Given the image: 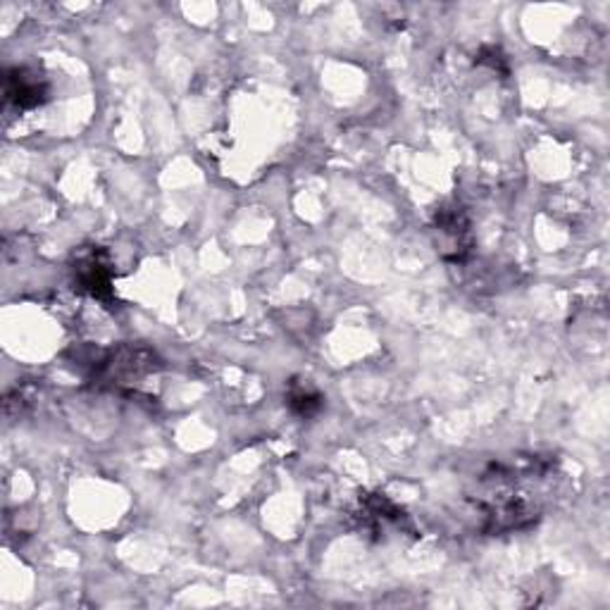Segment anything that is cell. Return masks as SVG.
I'll use <instances>...</instances> for the list:
<instances>
[{
    "label": "cell",
    "mask_w": 610,
    "mask_h": 610,
    "mask_svg": "<svg viewBox=\"0 0 610 610\" xmlns=\"http://www.w3.org/2000/svg\"><path fill=\"white\" fill-rule=\"evenodd\" d=\"M434 232H437V251L443 260L463 262L472 253V229L468 212L458 203H447L434 212Z\"/></svg>",
    "instance_id": "6da1fadb"
},
{
    "label": "cell",
    "mask_w": 610,
    "mask_h": 610,
    "mask_svg": "<svg viewBox=\"0 0 610 610\" xmlns=\"http://www.w3.org/2000/svg\"><path fill=\"white\" fill-rule=\"evenodd\" d=\"M72 274H74V284L81 293H87L101 303H110L114 299L112 262H110V256L103 249H98V246H91V249L81 251L74 258Z\"/></svg>",
    "instance_id": "7a4b0ae2"
},
{
    "label": "cell",
    "mask_w": 610,
    "mask_h": 610,
    "mask_svg": "<svg viewBox=\"0 0 610 610\" xmlns=\"http://www.w3.org/2000/svg\"><path fill=\"white\" fill-rule=\"evenodd\" d=\"M160 362L153 351L143 349V346H120V349L106 351L101 360H96V374L106 379V382H122V379L141 377L148 372H156Z\"/></svg>",
    "instance_id": "3957f363"
},
{
    "label": "cell",
    "mask_w": 610,
    "mask_h": 610,
    "mask_svg": "<svg viewBox=\"0 0 610 610\" xmlns=\"http://www.w3.org/2000/svg\"><path fill=\"white\" fill-rule=\"evenodd\" d=\"M6 101L18 110H34L48 101L46 79L29 68H12L6 72Z\"/></svg>",
    "instance_id": "277c9868"
},
{
    "label": "cell",
    "mask_w": 610,
    "mask_h": 610,
    "mask_svg": "<svg viewBox=\"0 0 610 610\" xmlns=\"http://www.w3.org/2000/svg\"><path fill=\"white\" fill-rule=\"evenodd\" d=\"M362 520L368 522L372 532H384L387 527H403L408 522V516L403 513V508L389 501L384 493H372V497L362 499Z\"/></svg>",
    "instance_id": "5b68a950"
},
{
    "label": "cell",
    "mask_w": 610,
    "mask_h": 610,
    "mask_svg": "<svg viewBox=\"0 0 610 610\" xmlns=\"http://www.w3.org/2000/svg\"><path fill=\"white\" fill-rule=\"evenodd\" d=\"M287 406L293 416L299 418H316L324 408V396L303 379H291L287 391Z\"/></svg>",
    "instance_id": "8992f818"
},
{
    "label": "cell",
    "mask_w": 610,
    "mask_h": 610,
    "mask_svg": "<svg viewBox=\"0 0 610 610\" xmlns=\"http://www.w3.org/2000/svg\"><path fill=\"white\" fill-rule=\"evenodd\" d=\"M477 62H487L491 70H497L499 64H506V58L501 56L499 48H493V46H487L480 51V56H477Z\"/></svg>",
    "instance_id": "52a82bcc"
}]
</instances>
